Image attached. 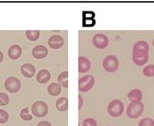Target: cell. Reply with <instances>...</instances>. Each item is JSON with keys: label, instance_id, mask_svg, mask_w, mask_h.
Returning <instances> with one entry per match:
<instances>
[{"label": "cell", "instance_id": "cell-1", "mask_svg": "<svg viewBox=\"0 0 154 126\" xmlns=\"http://www.w3.org/2000/svg\"><path fill=\"white\" fill-rule=\"evenodd\" d=\"M144 110V106L142 101L131 102L127 108V115L131 119H137L140 117Z\"/></svg>", "mask_w": 154, "mask_h": 126}, {"label": "cell", "instance_id": "cell-2", "mask_svg": "<svg viewBox=\"0 0 154 126\" xmlns=\"http://www.w3.org/2000/svg\"><path fill=\"white\" fill-rule=\"evenodd\" d=\"M124 111V105L122 100L113 99L112 100L107 107L108 114L112 117H119L122 115Z\"/></svg>", "mask_w": 154, "mask_h": 126}, {"label": "cell", "instance_id": "cell-3", "mask_svg": "<svg viewBox=\"0 0 154 126\" xmlns=\"http://www.w3.org/2000/svg\"><path fill=\"white\" fill-rule=\"evenodd\" d=\"M119 66H120L119 60L114 55H108L103 60V68H105L106 71L109 73H113L117 71Z\"/></svg>", "mask_w": 154, "mask_h": 126}, {"label": "cell", "instance_id": "cell-4", "mask_svg": "<svg viewBox=\"0 0 154 126\" xmlns=\"http://www.w3.org/2000/svg\"><path fill=\"white\" fill-rule=\"evenodd\" d=\"M95 84V78L91 75H88L85 77H82L79 79L78 82V89L80 92L87 93L91 91Z\"/></svg>", "mask_w": 154, "mask_h": 126}, {"label": "cell", "instance_id": "cell-5", "mask_svg": "<svg viewBox=\"0 0 154 126\" xmlns=\"http://www.w3.org/2000/svg\"><path fill=\"white\" fill-rule=\"evenodd\" d=\"M32 113L35 117L38 118H42L45 117L48 114V106L45 102L42 101V100H37L35 101L33 105H32Z\"/></svg>", "mask_w": 154, "mask_h": 126}, {"label": "cell", "instance_id": "cell-6", "mask_svg": "<svg viewBox=\"0 0 154 126\" xmlns=\"http://www.w3.org/2000/svg\"><path fill=\"white\" fill-rule=\"evenodd\" d=\"M5 87L6 91H8L9 93H16L20 91L21 87V83H20V81L17 77H8L5 82Z\"/></svg>", "mask_w": 154, "mask_h": 126}, {"label": "cell", "instance_id": "cell-7", "mask_svg": "<svg viewBox=\"0 0 154 126\" xmlns=\"http://www.w3.org/2000/svg\"><path fill=\"white\" fill-rule=\"evenodd\" d=\"M94 46L98 49H104L108 46V37L104 34H96L92 38Z\"/></svg>", "mask_w": 154, "mask_h": 126}, {"label": "cell", "instance_id": "cell-8", "mask_svg": "<svg viewBox=\"0 0 154 126\" xmlns=\"http://www.w3.org/2000/svg\"><path fill=\"white\" fill-rule=\"evenodd\" d=\"M133 61L137 66H143L149 60V52H133Z\"/></svg>", "mask_w": 154, "mask_h": 126}, {"label": "cell", "instance_id": "cell-9", "mask_svg": "<svg viewBox=\"0 0 154 126\" xmlns=\"http://www.w3.org/2000/svg\"><path fill=\"white\" fill-rule=\"evenodd\" d=\"M64 38L60 35H52L49 40H48V45L52 49H60L64 46Z\"/></svg>", "mask_w": 154, "mask_h": 126}, {"label": "cell", "instance_id": "cell-10", "mask_svg": "<svg viewBox=\"0 0 154 126\" xmlns=\"http://www.w3.org/2000/svg\"><path fill=\"white\" fill-rule=\"evenodd\" d=\"M91 68V61L83 56H80L78 58V71L80 73H86Z\"/></svg>", "mask_w": 154, "mask_h": 126}, {"label": "cell", "instance_id": "cell-11", "mask_svg": "<svg viewBox=\"0 0 154 126\" xmlns=\"http://www.w3.org/2000/svg\"><path fill=\"white\" fill-rule=\"evenodd\" d=\"M32 55L37 60L44 59L48 55V49L45 46H36L32 50Z\"/></svg>", "mask_w": 154, "mask_h": 126}, {"label": "cell", "instance_id": "cell-12", "mask_svg": "<svg viewBox=\"0 0 154 126\" xmlns=\"http://www.w3.org/2000/svg\"><path fill=\"white\" fill-rule=\"evenodd\" d=\"M20 71H21V74L25 77L31 78L32 77H34V75L35 73V68L34 65H32L30 63H26L21 66Z\"/></svg>", "mask_w": 154, "mask_h": 126}, {"label": "cell", "instance_id": "cell-13", "mask_svg": "<svg viewBox=\"0 0 154 126\" xmlns=\"http://www.w3.org/2000/svg\"><path fill=\"white\" fill-rule=\"evenodd\" d=\"M22 53V49L18 45H14L8 49V56L12 60H17L20 57Z\"/></svg>", "mask_w": 154, "mask_h": 126}, {"label": "cell", "instance_id": "cell-14", "mask_svg": "<svg viewBox=\"0 0 154 126\" xmlns=\"http://www.w3.org/2000/svg\"><path fill=\"white\" fill-rule=\"evenodd\" d=\"M50 79H51V73L46 69L40 70L36 75V81L42 84L46 83L47 82H49Z\"/></svg>", "mask_w": 154, "mask_h": 126}, {"label": "cell", "instance_id": "cell-15", "mask_svg": "<svg viewBox=\"0 0 154 126\" xmlns=\"http://www.w3.org/2000/svg\"><path fill=\"white\" fill-rule=\"evenodd\" d=\"M56 108L60 112H65L68 109V99L66 97L59 98L56 101Z\"/></svg>", "mask_w": 154, "mask_h": 126}, {"label": "cell", "instance_id": "cell-16", "mask_svg": "<svg viewBox=\"0 0 154 126\" xmlns=\"http://www.w3.org/2000/svg\"><path fill=\"white\" fill-rule=\"evenodd\" d=\"M47 92L51 96H58L61 93V85L57 83H52L47 87Z\"/></svg>", "mask_w": 154, "mask_h": 126}, {"label": "cell", "instance_id": "cell-17", "mask_svg": "<svg viewBox=\"0 0 154 126\" xmlns=\"http://www.w3.org/2000/svg\"><path fill=\"white\" fill-rule=\"evenodd\" d=\"M128 99H129V100L131 102L141 101L142 99H143V93H142V92L139 89H134V90L130 91L128 93Z\"/></svg>", "mask_w": 154, "mask_h": 126}, {"label": "cell", "instance_id": "cell-18", "mask_svg": "<svg viewBox=\"0 0 154 126\" xmlns=\"http://www.w3.org/2000/svg\"><path fill=\"white\" fill-rule=\"evenodd\" d=\"M149 52V45L145 41H138L133 46V52Z\"/></svg>", "mask_w": 154, "mask_h": 126}, {"label": "cell", "instance_id": "cell-19", "mask_svg": "<svg viewBox=\"0 0 154 126\" xmlns=\"http://www.w3.org/2000/svg\"><path fill=\"white\" fill-rule=\"evenodd\" d=\"M58 81L61 86H63L64 88H67L68 87V71L61 72L58 77Z\"/></svg>", "mask_w": 154, "mask_h": 126}, {"label": "cell", "instance_id": "cell-20", "mask_svg": "<svg viewBox=\"0 0 154 126\" xmlns=\"http://www.w3.org/2000/svg\"><path fill=\"white\" fill-rule=\"evenodd\" d=\"M26 36L30 41H36L40 36V31L39 30H27Z\"/></svg>", "mask_w": 154, "mask_h": 126}, {"label": "cell", "instance_id": "cell-21", "mask_svg": "<svg viewBox=\"0 0 154 126\" xmlns=\"http://www.w3.org/2000/svg\"><path fill=\"white\" fill-rule=\"evenodd\" d=\"M143 74L147 77H154V65L153 64H150L148 66H146L143 69Z\"/></svg>", "mask_w": 154, "mask_h": 126}, {"label": "cell", "instance_id": "cell-22", "mask_svg": "<svg viewBox=\"0 0 154 126\" xmlns=\"http://www.w3.org/2000/svg\"><path fill=\"white\" fill-rule=\"evenodd\" d=\"M20 115L21 119H23L24 121H30L32 119V115H30L28 108H25V109H23L22 110L20 111Z\"/></svg>", "mask_w": 154, "mask_h": 126}, {"label": "cell", "instance_id": "cell-23", "mask_svg": "<svg viewBox=\"0 0 154 126\" xmlns=\"http://www.w3.org/2000/svg\"><path fill=\"white\" fill-rule=\"evenodd\" d=\"M138 126H154V120L152 118H143L138 123Z\"/></svg>", "mask_w": 154, "mask_h": 126}, {"label": "cell", "instance_id": "cell-24", "mask_svg": "<svg viewBox=\"0 0 154 126\" xmlns=\"http://www.w3.org/2000/svg\"><path fill=\"white\" fill-rule=\"evenodd\" d=\"M10 101L8 95L5 93H0V106H6Z\"/></svg>", "mask_w": 154, "mask_h": 126}, {"label": "cell", "instance_id": "cell-25", "mask_svg": "<svg viewBox=\"0 0 154 126\" xmlns=\"http://www.w3.org/2000/svg\"><path fill=\"white\" fill-rule=\"evenodd\" d=\"M9 119V114L4 109H0V124H5Z\"/></svg>", "mask_w": 154, "mask_h": 126}, {"label": "cell", "instance_id": "cell-26", "mask_svg": "<svg viewBox=\"0 0 154 126\" xmlns=\"http://www.w3.org/2000/svg\"><path fill=\"white\" fill-rule=\"evenodd\" d=\"M82 126H97V123L93 118H86L82 121Z\"/></svg>", "mask_w": 154, "mask_h": 126}, {"label": "cell", "instance_id": "cell-27", "mask_svg": "<svg viewBox=\"0 0 154 126\" xmlns=\"http://www.w3.org/2000/svg\"><path fill=\"white\" fill-rule=\"evenodd\" d=\"M78 100H79V104H78V109H81L82 108V105H83V99L81 95H78Z\"/></svg>", "mask_w": 154, "mask_h": 126}, {"label": "cell", "instance_id": "cell-28", "mask_svg": "<svg viewBox=\"0 0 154 126\" xmlns=\"http://www.w3.org/2000/svg\"><path fill=\"white\" fill-rule=\"evenodd\" d=\"M36 126H52V125H51V123H49L48 121H42V122L38 123Z\"/></svg>", "mask_w": 154, "mask_h": 126}, {"label": "cell", "instance_id": "cell-29", "mask_svg": "<svg viewBox=\"0 0 154 126\" xmlns=\"http://www.w3.org/2000/svg\"><path fill=\"white\" fill-rule=\"evenodd\" d=\"M3 59H4V55H3V52L0 51V63L3 61Z\"/></svg>", "mask_w": 154, "mask_h": 126}, {"label": "cell", "instance_id": "cell-30", "mask_svg": "<svg viewBox=\"0 0 154 126\" xmlns=\"http://www.w3.org/2000/svg\"><path fill=\"white\" fill-rule=\"evenodd\" d=\"M152 45H153V47H154V40H153V42H152Z\"/></svg>", "mask_w": 154, "mask_h": 126}, {"label": "cell", "instance_id": "cell-31", "mask_svg": "<svg viewBox=\"0 0 154 126\" xmlns=\"http://www.w3.org/2000/svg\"><path fill=\"white\" fill-rule=\"evenodd\" d=\"M108 126H111V125H108Z\"/></svg>", "mask_w": 154, "mask_h": 126}]
</instances>
